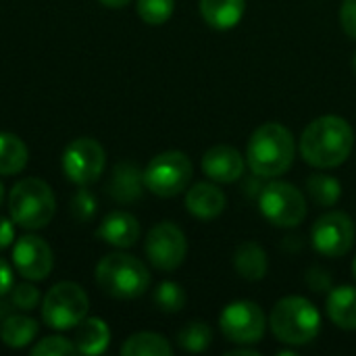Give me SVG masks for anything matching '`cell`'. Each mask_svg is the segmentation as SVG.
I'll list each match as a JSON object with an SVG mask.
<instances>
[{
    "label": "cell",
    "mask_w": 356,
    "mask_h": 356,
    "mask_svg": "<svg viewBox=\"0 0 356 356\" xmlns=\"http://www.w3.org/2000/svg\"><path fill=\"white\" fill-rule=\"evenodd\" d=\"M307 194L317 207H334L342 198V184L325 173H313L307 177Z\"/></svg>",
    "instance_id": "cell-25"
},
{
    "label": "cell",
    "mask_w": 356,
    "mask_h": 356,
    "mask_svg": "<svg viewBox=\"0 0 356 356\" xmlns=\"http://www.w3.org/2000/svg\"><path fill=\"white\" fill-rule=\"evenodd\" d=\"M294 154L296 144L292 131L286 125L271 121L252 131L246 148V163L259 177H280L292 167Z\"/></svg>",
    "instance_id": "cell-2"
},
{
    "label": "cell",
    "mask_w": 356,
    "mask_h": 356,
    "mask_svg": "<svg viewBox=\"0 0 356 356\" xmlns=\"http://www.w3.org/2000/svg\"><path fill=\"white\" fill-rule=\"evenodd\" d=\"M234 267H236V271H238V275L242 280H246V282H261L267 275L269 259H267V252L263 250L261 244L248 240V242H242L236 248Z\"/></svg>",
    "instance_id": "cell-20"
},
{
    "label": "cell",
    "mask_w": 356,
    "mask_h": 356,
    "mask_svg": "<svg viewBox=\"0 0 356 356\" xmlns=\"http://www.w3.org/2000/svg\"><path fill=\"white\" fill-rule=\"evenodd\" d=\"M225 207H227V198L223 190H219L215 184L200 181L186 192V209L196 219L202 221L217 219L225 211Z\"/></svg>",
    "instance_id": "cell-16"
},
{
    "label": "cell",
    "mask_w": 356,
    "mask_h": 356,
    "mask_svg": "<svg viewBox=\"0 0 356 356\" xmlns=\"http://www.w3.org/2000/svg\"><path fill=\"white\" fill-rule=\"evenodd\" d=\"M311 240L319 254L340 259L355 246V223L344 211H330L315 221Z\"/></svg>",
    "instance_id": "cell-11"
},
{
    "label": "cell",
    "mask_w": 356,
    "mask_h": 356,
    "mask_svg": "<svg viewBox=\"0 0 356 356\" xmlns=\"http://www.w3.org/2000/svg\"><path fill=\"white\" fill-rule=\"evenodd\" d=\"M144 250L152 267H156L159 271H175L186 261L188 242L184 232L175 223L163 221L148 232Z\"/></svg>",
    "instance_id": "cell-12"
},
{
    "label": "cell",
    "mask_w": 356,
    "mask_h": 356,
    "mask_svg": "<svg viewBox=\"0 0 356 356\" xmlns=\"http://www.w3.org/2000/svg\"><path fill=\"white\" fill-rule=\"evenodd\" d=\"M106 165V152L94 138H77L63 152V171L75 186L98 181Z\"/></svg>",
    "instance_id": "cell-10"
},
{
    "label": "cell",
    "mask_w": 356,
    "mask_h": 356,
    "mask_svg": "<svg viewBox=\"0 0 356 356\" xmlns=\"http://www.w3.org/2000/svg\"><path fill=\"white\" fill-rule=\"evenodd\" d=\"M353 277L356 280V257H355V261H353Z\"/></svg>",
    "instance_id": "cell-39"
},
{
    "label": "cell",
    "mask_w": 356,
    "mask_h": 356,
    "mask_svg": "<svg viewBox=\"0 0 356 356\" xmlns=\"http://www.w3.org/2000/svg\"><path fill=\"white\" fill-rule=\"evenodd\" d=\"M175 0H138V15L148 25H163L173 15Z\"/></svg>",
    "instance_id": "cell-28"
},
{
    "label": "cell",
    "mask_w": 356,
    "mask_h": 356,
    "mask_svg": "<svg viewBox=\"0 0 356 356\" xmlns=\"http://www.w3.org/2000/svg\"><path fill=\"white\" fill-rule=\"evenodd\" d=\"M10 288H13V269L4 259H0V296H4Z\"/></svg>",
    "instance_id": "cell-35"
},
{
    "label": "cell",
    "mask_w": 356,
    "mask_h": 356,
    "mask_svg": "<svg viewBox=\"0 0 356 356\" xmlns=\"http://www.w3.org/2000/svg\"><path fill=\"white\" fill-rule=\"evenodd\" d=\"M38 323L27 315H8L0 325V340L8 348H25L38 336Z\"/></svg>",
    "instance_id": "cell-23"
},
{
    "label": "cell",
    "mask_w": 356,
    "mask_h": 356,
    "mask_svg": "<svg viewBox=\"0 0 356 356\" xmlns=\"http://www.w3.org/2000/svg\"><path fill=\"white\" fill-rule=\"evenodd\" d=\"M144 188H146L144 186V171L136 163L123 161V163L115 165L113 175L108 179L111 198H115L121 204H129L142 196Z\"/></svg>",
    "instance_id": "cell-17"
},
{
    "label": "cell",
    "mask_w": 356,
    "mask_h": 356,
    "mask_svg": "<svg viewBox=\"0 0 356 356\" xmlns=\"http://www.w3.org/2000/svg\"><path fill=\"white\" fill-rule=\"evenodd\" d=\"M96 284L111 298L131 300L148 290L150 273L140 259L125 252H113L98 263Z\"/></svg>",
    "instance_id": "cell-4"
},
{
    "label": "cell",
    "mask_w": 356,
    "mask_h": 356,
    "mask_svg": "<svg viewBox=\"0 0 356 356\" xmlns=\"http://www.w3.org/2000/svg\"><path fill=\"white\" fill-rule=\"evenodd\" d=\"M13 263L19 275L29 282H42L50 275L54 257L48 242L40 236L27 234L15 242L13 248Z\"/></svg>",
    "instance_id": "cell-13"
},
{
    "label": "cell",
    "mask_w": 356,
    "mask_h": 356,
    "mask_svg": "<svg viewBox=\"0 0 356 356\" xmlns=\"http://www.w3.org/2000/svg\"><path fill=\"white\" fill-rule=\"evenodd\" d=\"M355 148V131L350 123L338 115L317 117L300 136L302 159L317 169H336L348 161Z\"/></svg>",
    "instance_id": "cell-1"
},
{
    "label": "cell",
    "mask_w": 356,
    "mask_h": 356,
    "mask_svg": "<svg viewBox=\"0 0 356 356\" xmlns=\"http://www.w3.org/2000/svg\"><path fill=\"white\" fill-rule=\"evenodd\" d=\"M273 336L288 346H305L319 336L321 315L317 307L302 296H286L275 302L269 315Z\"/></svg>",
    "instance_id": "cell-3"
},
{
    "label": "cell",
    "mask_w": 356,
    "mask_h": 356,
    "mask_svg": "<svg viewBox=\"0 0 356 356\" xmlns=\"http://www.w3.org/2000/svg\"><path fill=\"white\" fill-rule=\"evenodd\" d=\"M202 19L219 31H227L236 27L246 10V0H200Z\"/></svg>",
    "instance_id": "cell-19"
},
{
    "label": "cell",
    "mask_w": 356,
    "mask_h": 356,
    "mask_svg": "<svg viewBox=\"0 0 356 356\" xmlns=\"http://www.w3.org/2000/svg\"><path fill=\"white\" fill-rule=\"evenodd\" d=\"M154 305L163 313H179L186 307V292L175 282H161L154 290Z\"/></svg>",
    "instance_id": "cell-27"
},
{
    "label": "cell",
    "mask_w": 356,
    "mask_h": 356,
    "mask_svg": "<svg viewBox=\"0 0 356 356\" xmlns=\"http://www.w3.org/2000/svg\"><path fill=\"white\" fill-rule=\"evenodd\" d=\"M194 175L192 161L179 150L156 154L144 169V186L161 198H173L188 190Z\"/></svg>",
    "instance_id": "cell-7"
},
{
    "label": "cell",
    "mask_w": 356,
    "mask_h": 356,
    "mask_svg": "<svg viewBox=\"0 0 356 356\" xmlns=\"http://www.w3.org/2000/svg\"><path fill=\"white\" fill-rule=\"evenodd\" d=\"M121 355L123 356H171L173 348L169 344V340L161 334H152V332H140L134 334L125 340V344L121 346Z\"/></svg>",
    "instance_id": "cell-24"
},
{
    "label": "cell",
    "mask_w": 356,
    "mask_h": 356,
    "mask_svg": "<svg viewBox=\"0 0 356 356\" xmlns=\"http://www.w3.org/2000/svg\"><path fill=\"white\" fill-rule=\"evenodd\" d=\"M200 165L204 175L217 184H234L244 175V156L227 144L209 148Z\"/></svg>",
    "instance_id": "cell-14"
},
{
    "label": "cell",
    "mask_w": 356,
    "mask_h": 356,
    "mask_svg": "<svg viewBox=\"0 0 356 356\" xmlns=\"http://www.w3.org/2000/svg\"><path fill=\"white\" fill-rule=\"evenodd\" d=\"M90 309V298L86 290L73 282H60L48 290L42 300V319L48 327L56 332H67L77 327Z\"/></svg>",
    "instance_id": "cell-6"
},
{
    "label": "cell",
    "mask_w": 356,
    "mask_h": 356,
    "mask_svg": "<svg viewBox=\"0 0 356 356\" xmlns=\"http://www.w3.org/2000/svg\"><path fill=\"white\" fill-rule=\"evenodd\" d=\"M33 356H73L77 355V348L71 340H65L60 336H50L40 340L33 348H31Z\"/></svg>",
    "instance_id": "cell-29"
},
{
    "label": "cell",
    "mask_w": 356,
    "mask_h": 356,
    "mask_svg": "<svg viewBox=\"0 0 356 356\" xmlns=\"http://www.w3.org/2000/svg\"><path fill=\"white\" fill-rule=\"evenodd\" d=\"M353 69H355V73H356V50H355V54H353Z\"/></svg>",
    "instance_id": "cell-40"
},
{
    "label": "cell",
    "mask_w": 356,
    "mask_h": 356,
    "mask_svg": "<svg viewBox=\"0 0 356 356\" xmlns=\"http://www.w3.org/2000/svg\"><path fill=\"white\" fill-rule=\"evenodd\" d=\"M71 215L77 223H88L96 215V198L92 192L83 190V186H81V190L75 192V196L71 200Z\"/></svg>",
    "instance_id": "cell-30"
},
{
    "label": "cell",
    "mask_w": 356,
    "mask_h": 356,
    "mask_svg": "<svg viewBox=\"0 0 356 356\" xmlns=\"http://www.w3.org/2000/svg\"><path fill=\"white\" fill-rule=\"evenodd\" d=\"M259 209L275 227H298L307 217V198L288 181H271L259 194Z\"/></svg>",
    "instance_id": "cell-8"
},
{
    "label": "cell",
    "mask_w": 356,
    "mask_h": 356,
    "mask_svg": "<svg viewBox=\"0 0 356 356\" xmlns=\"http://www.w3.org/2000/svg\"><path fill=\"white\" fill-rule=\"evenodd\" d=\"M10 302L19 311H33L40 302V290L31 284H17L13 288Z\"/></svg>",
    "instance_id": "cell-31"
},
{
    "label": "cell",
    "mask_w": 356,
    "mask_h": 356,
    "mask_svg": "<svg viewBox=\"0 0 356 356\" xmlns=\"http://www.w3.org/2000/svg\"><path fill=\"white\" fill-rule=\"evenodd\" d=\"M340 25L348 38L356 40V0H344L340 6Z\"/></svg>",
    "instance_id": "cell-33"
},
{
    "label": "cell",
    "mask_w": 356,
    "mask_h": 356,
    "mask_svg": "<svg viewBox=\"0 0 356 356\" xmlns=\"http://www.w3.org/2000/svg\"><path fill=\"white\" fill-rule=\"evenodd\" d=\"M140 234H142L140 221L127 211L108 213L96 232V236L102 242H106L115 248H131L140 240Z\"/></svg>",
    "instance_id": "cell-15"
},
{
    "label": "cell",
    "mask_w": 356,
    "mask_h": 356,
    "mask_svg": "<svg viewBox=\"0 0 356 356\" xmlns=\"http://www.w3.org/2000/svg\"><path fill=\"white\" fill-rule=\"evenodd\" d=\"M305 280H307V286H309L313 292H317V294L330 292V290L334 288L332 275H330L325 269H321V267H313V269L305 275Z\"/></svg>",
    "instance_id": "cell-32"
},
{
    "label": "cell",
    "mask_w": 356,
    "mask_h": 356,
    "mask_svg": "<svg viewBox=\"0 0 356 356\" xmlns=\"http://www.w3.org/2000/svg\"><path fill=\"white\" fill-rule=\"evenodd\" d=\"M327 317L334 325L346 332L356 330V288L355 286H340L327 292L325 302Z\"/></svg>",
    "instance_id": "cell-18"
},
{
    "label": "cell",
    "mask_w": 356,
    "mask_h": 356,
    "mask_svg": "<svg viewBox=\"0 0 356 356\" xmlns=\"http://www.w3.org/2000/svg\"><path fill=\"white\" fill-rule=\"evenodd\" d=\"M213 342V330L204 321H190L177 332V346L186 353H204Z\"/></svg>",
    "instance_id": "cell-26"
},
{
    "label": "cell",
    "mask_w": 356,
    "mask_h": 356,
    "mask_svg": "<svg viewBox=\"0 0 356 356\" xmlns=\"http://www.w3.org/2000/svg\"><path fill=\"white\" fill-rule=\"evenodd\" d=\"M219 327L223 336L240 346L257 344L265 336L267 319L263 309L252 300L229 302L219 315Z\"/></svg>",
    "instance_id": "cell-9"
},
{
    "label": "cell",
    "mask_w": 356,
    "mask_h": 356,
    "mask_svg": "<svg viewBox=\"0 0 356 356\" xmlns=\"http://www.w3.org/2000/svg\"><path fill=\"white\" fill-rule=\"evenodd\" d=\"M73 344L79 355H102L111 344V330L98 317L83 319L77 325Z\"/></svg>",
    "instance_id": "cell-21"
},
{
    "label": "cell",
    "mask_w": 356,
    "mask_h": 356,
    "mask_svg": "<svg viewBox=\"0 0 356 356\" xmlns=\"http://www.w3.org/2000/svg\"><path fill=\"white\" fill-rule=\"evenodd\" d=\"M15 240V227L13 221L6 217H0V250L8 248Z\"/></svg>",
    "instance_id": "cell-34"
},
{
    "label": "cell",
    "mask_w": 356,
    "mask_h": 356,
    "mask_svg": "<svg viewBox=\"0 0 356 356\" xmlns=\"http://www.w3.org/2000/svg\"><path fill=\"white\" fill-rule=\"evenodd\" d=\"M227 356H259V353L252 348H236V350H229Z\"/></svg>",
    "instance_id": "cell-37"
},
{
    "label": "cell",
    "mask_w": 356,
    "mask_h": 356,
    "mask_svg": "<svg viewBox=\"0 0 356 356\" xmlns=\"http://www.w3.org/2000/svg\"><path fill=\"white\" fill-rule=\"evenodd\" d=\"M25 142L8 131H0V175H17L27 167Z\"/></svg>",
    "instance_id": "cell-22"
},
{
    "label": "cell",
    "mask_w": 356,
    "mask_h": 356,
    "mask_svg": "<svg viewBox=\"0 0 356 356\" xmlns=\"http://www.w3.org/2000/svg\"><path fill=\"white\" fill-rule=\"evenodd\" d=\"M56 211V198L50 186L38 177L17 181L8 194V213L13 223L23 229L46 227Z\"/></svg>",
    "instance_id": "cell-5"
},
{
    "label": "cell",
    "mask_w": 356,
    "mask_h": 356,
    "mask_svg": "<svg viewBox=\"0 0 356 356\" xmlns=\"http://www.w3.org/2000/svg\"><path fill=\"white\" fill-rule=\"evenodd\" d=\"M100 4H104V6H108V8H123V6H127L131 0H98Z\"/></svg>",
    "instance_id": "cell-36"
},
{
    "label": "cell",
    "mask_w": 356,
    "mask_h": 356,
    "mask_svg": "<svg viewBox=\"0 0 356 356\" xmlns=\"http://www.w3.org/2000/svg\"><path fill=\"white\" fill-rule=\"evenodd\" d=\"M2 200H4V186H2V181H0V204H2Z\"/></svg>",
    "instance_id": "cell-38"
}]
</instances>
